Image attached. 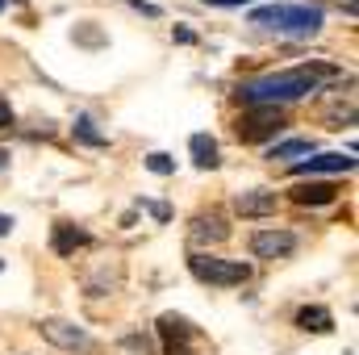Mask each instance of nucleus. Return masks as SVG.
Here are the masks:
<instances>
[{
	"mask_svg": "<svg viewBox=\"0 0 359 355\" xmlns=\"http://www.w3.org/2000/svg\"><path fill=\"white\" fill-rule=\"evenodd\" d=\"M38 330H42L46 343H55V347H63V351H92V347H96L88 330L76 326V322H67V318H46Z\"/></svg>",
	"mask_w": 359,
	"mask_h": 355,
	"instance_id": "5",
	"label": "nucleus"
},
{
	"mask_svg": "<svg viewBox=\"0 0 359 355\" xmlns=\"http://www.w3.org/2000/svg\"><path fill=\"white\" fill-rule=\"evenodd\" d=\"M322 8L318 4H268V8H255L251 13V25H264L276 34H288V38H313L322 29Z\"/></svg>",
	"mask_w": 359,
	"mask_h": 355,
	"instance_id": "2",
	"label": "nucleus"
},
{
	"mask_svg": "<svg viewBox=\"0 0 359 355\" xmlns=\"http://www.w3.org/2000/svg\"><path fill=\"white\" fill-rule=\"evenodd\" d=\"M297 326H301V330H313V335H326V330L334 326V314H330L326 305H305V309L297 314Z\"/></svg>",
	"mask_w": 359,
	"mask_h": 355,
	"instance_id": "14",
	"label": "nucleus"
},
{
	"mask_svg": "<svg viewBox=\"0 0 359 355\" xmlns=\"http://www.w3.org/2000/svg\"><path fill=\"white\" fill-rule=\"evenodd\" d=\"M280 196L271 188H247V192H234V213L238 217H268L276 213Z\"/></svg>",
	"mask_w": 359,
	"mask_h": 355,
	"instance_id": "9",
	"label": "nucleus"
},
{
	"mask_svg": "<svg viewBox=\"0 0 359 355\" xmlns=\"http://www.w3.org/2000/svg\"><path fill=\"white\" fill-rule=\"evenodd\" d=\"M188 234H192L196 247H217V243L230 239V226H226V217H222L217 209H209V213H196V217H192Z\"/></svg>",
	"mask_w": 359,
	"mask_h": 355,
	"instance_id": "8",
	"label": "nucleus"
},
{
	"mask_svg": "<svg viewBox=\"0 0 359 355\" xmlns=\"http://www.w3.org/2000/svg\"><path fill=\"white\" fill-rule=\"evenodd\" d=\"M159 335H163V343H168V355H196L192 351V343H196V326H192L188 318H180V314H163V318H159Z\"/></svg>",
	"mask_w": 359,
	"mask_h": 355,
	"instance_id": "6",
	"label": "nucleus"
},
{
	"mask_svg": "<svg viewBox=\"0 0 359 355\" xmlns=\"http://www.w3.org/2000/svg\"><path fill=\"white\" fill-rule=\"evenodd\" d=\"M188 267H192V276H196L201 284H217V288H234V284H247V280H251V264H243V260L192 255Z\"/></svg>",
	"mask_w": 359,
	"mask_h": 355,
	"instance_id": "3",
	"label": "nucleus"
},
{
	"mask_svg": "<svg viewBox=\"0 0 359 355\" xmlns=\"http://www.w3.org/2000/svg\"><path fill=\"white\" fill-rule=\"evenodd\" d=\"M234 130H238L243 142H264V138H271V134L284 130V109H276V105H255L251 113L238 117Z\"/></svg>",
	"mask_w": 359,
	"mask_h": 355,
	"instance_id": "4",
	"label": "nucleus"
},
{
	"mask_svg": "<svg viewBox=\"0 0 359 355\" xmlns=\"http://www.w3.org/2000/svg\"><path fill=\"white\" fill-rule=\"evenodd\" d=\"M117 284H121V264H100L96 272L84 276V293L88 297H109V293H117Z\"/></svg>",
	"mask_w": 359,
	"mask_h": 355,
	"instance_id": "10",
	"label": "nucleus"
},
{
	"mask_svg": "<svg viewBox=\"0 0 359 355\" xmlns=\"http://www.w3.org/2000/svg\"><path fill=\"white\" fill-rule=\"evenodd\" d=\"M355 159L351 155H318V159H305L292 168V176H318V172H351Z\"/></svg>",
	"mask_w": 359,
	"mask_h": 355,
	"instance_id": "11",
	"label": "nucleus"
},
{
	"mask_svg": "<svg viewBox=\"0 0 359 355\" xmlns=\"http://www.w3.org/2000/svg\"><path fill=\"white\" fill-rule=\"evenodd\" d=\"M92 239H88V230H76L72 222H59L55 226V239H50V247L59 251V255H76L80 247H88Z\"/></svg>",
	"mask_w": 359,
	"mask_h": 355,
	"instance_id": "12",
	"label": "nucleus"
},
{
	"mask_svg": "<svg viewBox=\"0 0 359 355\" xmlns=\"http://www.w3.org/2000/svg\"><path fill=\"white\" fill-rule=\"evenodd\" d=\"M334 196H339L334 184H297L292 188V201L297 205H330Z\"/></svg>",
	"mask_w": 359,
	"mask_h": 355,
	"instance_id": "13",
	"label": "nucleus"
},
{
	"mask_svg": "<svg viewBox=\"0 0 359 355\" xmlns=\"http://www.w3.org/2000/svg\"><path fill=\"white\" fill-rule=\"evenodd\" d=\"M343 84V67L334 63H301L292 72H276V76H259V80H247L238 84V100L243 105H292L309 92H322V88H334Z\"/></svg>",
	"mask_w": 359,
	"mask_h": 355,
	"instance_id": "1",
	"label": "nucleus"
},
{
	"mask_svg": "<svg viewBox=\"0 0 359 355\" xmlns=\"http://www.w3.org/2000/svg\"><path fill=\"white\" fill-rule=\"evenodd\" d=\"M4 163H8V155H4V151H0V168H4Z\"/></svg>",
	"mask_w": 359,
	"mask_h": 355,
	"instance_id": "24",
	"label": "nucleus"
},
{
	"mask_svg": "<svg viewBox=\"0 0 359 355\" xmlns=\"http://www.w3.org/2000/svg\"><path fill=\"white\" fill-rule=\"evenodd\" d=\"M188 151H192V163H196V168H217V142H213L209 134H192Z\"/></svg>",
	"mask_w": 359,
	"mask_h": 355,
	"instance_id": "15",
	"label": "nucleus"
},
{
	"mask_svg": "<svg viewBox=\"0 0 359 355\" xmlns=\"http://www.w3.org/2000/svg\"><path fill=\"white\" fill-rule=\"evenodd\" d=\"M8 230H13V217H4V213H0V239H4Z\"/></svg>",
	"mask_w": 359,
	"mask_h": 355,
	"instance_id": "22",
	"label": "nucleus"
},
{
	"mask_svg": "<svg viewBox=\"0 0 359 355\" xmlns=\"http://www.w3.org/2000/svg\"><path fill=\"white\" fill-rule=\"evenodd\" d=\"M126 4H134L138 13H147V17H159V8L155 4H147V0H126Z\"/></svg>",
	"mask_w": 359,
	"mask_h": 355,
	"instance_id": "20",
	"label": "nucleus"
},
{
	"mask_svg": "<svg viewBox=\"0 0 359 355\" xmlns=\"http://www.w3.org/2000/svg\"><path fill=\"white\" fill-rule=\"evenodd\" d=\"M326 121H330V130H343V126H351L355 121V105L347 100V105H334L330 113H326Z\"/></svg>",
	"mask_w": 359,
	"mask_h": 355,
	"instance_id": "17",
	"label": "nucleus"
},
{
	"mask_svg": "<svg viewBox=\"0 0 359 355\" xmlns=\"http://www.w3.org/2000/svg\"><path fill=\"white\" fill-rule=\"evenodd\" d=\"M76 138H80V142H88V147H104V142H109L104 134H96V130H92V117H80V121H76Z\"/></svg>",
	"mask_w": 359,
	"mask_h": 355,
	"instance_id": "18",
	"label": "nucleus"
},
{
	"mask_svg": "<svg viewBox=\"0 0 359 355\" xmlns=\"http://www.w3.org/2000/svg\"><path fill=\"white\" fill-rule=\"evenodd\" d=\"M0 126H13V109H8V100H0Z\"/></svg>",
	"mask_w": 359,
	"mask_h": 355,
	"instance_id": "21",
	"label": "nucleus"
},
{
	"mask_svg": "<svg viewBox=\"0 0 359 355\" xmlns=\"http://www.w3.org/2000/svg\"><path fill=\"white\" fill-rule=\"evenodd\" d=\"M213 4H251V0H213Z\"/></svg>",
	"mask_w": 359,
	"mask_h": 355,
	"instance_id": "23",
	"label": "nucleus"
},
{
	"mask_svg": "<svg viewBox=\"0 0 359 355\" xmlns=\"http://www.w3.org/2000/svg\"><path fill=\"white\" fill-rule=\"evenodd\" d=\"M297 251V234L292 230H255L251 234V255L255 260H284Z\"/></svg>",
	"mask_w": 359,
	"mask_h": 355,
	"instance_id": "7",
	"label": "nucleus"
},
{
	"mask_svg": "<svg viewBox=\"0 0 359 355\" xmlns=\"http://www.w3.org/2000/svg\"><path fill=\"white\" fill-rule=\"evenodd\" d=\"M309 151H313V142H309V138H288V142L271 147L268 159H297V155H309Z\"/></svg>",
	"mask_w": 359,
	"mask_h": 355,
	"instance_id": "16",
	"label": "nucleus"
},
{
	"mask_svg": "<svg viewBox=\"0 0 359 355\" xmlns=\"http://www.w3.org/2000/svg\"><path fill=\"white\" fill-rule=\"evenodd\" d=\"M147 168H151L155 176H172V172H176V163H172V155H151V159H147Z\"/></svg>",
	"mask_w": 359,
	"mask_h": 355,
	"instance_id": "19",
	"label": "nucleus"
}]
</instances>
